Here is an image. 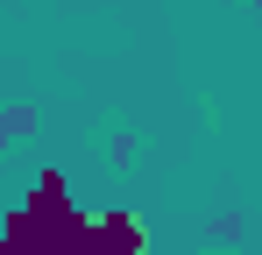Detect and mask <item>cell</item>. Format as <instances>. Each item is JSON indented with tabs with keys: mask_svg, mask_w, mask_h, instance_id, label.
<instances>
[{
	"mask_svg": "<svg viewBox=\"0 0 262 255\" xmlns=\"http://www.w3.org/2000/svg\"><path fill=\"white\" fill-rule=\"evenodd\" d=\"M0 255H149V227H142L128 206H106V213L64 220L57 234L29 241V248H0Z\"/></svg>",
	"mask_w": 262,
	"mask_h": 255,
	"instance_id": "1",
	"label": "cell"
},
{
	"mask_svg": "<svg viewBox=\"0 0 262 255\" xmlns=\"http://www.w3.org/2000/svg\"><path fill=\"white\" fill-rule=\"evenodd\" d=\"M21 135H36V107H0V149H14Z\"/></svg>",
	"mask_w": 262,
	"mask_h": 255,
	"instance_id": "2",
	"label": "cell"
}]
</instances>
